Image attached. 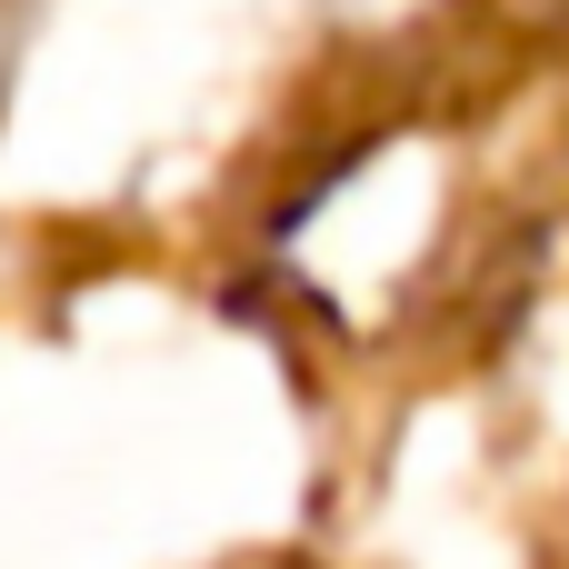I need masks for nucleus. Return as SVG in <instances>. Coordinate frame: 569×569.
<instances>
[{
    "label": "nucleus",
    "mask_w": 569,
    "mask_h": 569,
    "mask_svg": "<svg viewBox=\"0 0 569 569\" xmlns=\"http://www.w3.org/2000/svg\"><path fill=\"white\" fill-rule=\"evenodd\" d=\"M510 10H560V0H510Z\"/></svg>",
    "instance_id": "obj_1"
}]
</instances>
